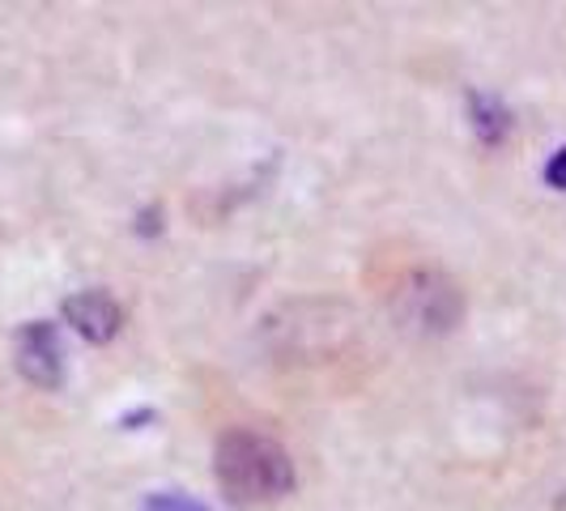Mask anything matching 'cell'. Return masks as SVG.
Wrapping results in <instances>:
<instances>
[{
    "label": "cell",
    "instance_id": "cell-1",
    "mask_svg": "<svg viewBox=\"0 0 566 511\" xmlns=\"http://www.w3.org/2000/svg\"><path fill=\"white\" fill-rule=\"evenodd\" d=\"M213 473L239 508H264L294 490V460L277 439L260 430H227L213 448Z\"/></svg>",
    "mask_w": 566,
    "mask_h": 511
},
{
    "label": "cell",
    "instance_id": "cell-2",
    "mask_svg": "<svg viewBox=\"0 0 566 511\" xmlns=\"http://www.w3.org/2000/svg\"><path fill=\"white\" fill-rule=\"evenodd\" d=\"M358 320L345 303L333 299H298L285 303L260 324V337L269 345V354H277L282 363H328L354 341Z\"/></svg>",
    "mask_w": 566,
    "mask_h": 511
},
{
    "label": "cell",
    "instance_id": "cell-3",
    "mask_svg": "<svg viewBox=\"0 0 566 511\" xmlns=\"http://www.w3.org/2000/svg\"><path fill=\"white\" fill-rule=\"evenodd\" d=\"M464 307H469V299H464L460 282L448 278V273H439V269H413L388 294L392 324H397L400 333L422 341L455 333V324L464 320Z\"/></svg>",
    "mask_w": 566,
    "mask_h": 511
},
{
    "label": "cell",
    "instance_id": "cell-4",
    "mask_svg": "<svg viewBox=\"0 0 566 511\" xmlns=\"http://www.w3.org/2000/svg\"><path fill=\"white\" fill-rule=\"evenodd\" d=\"M18 371L34 388H60L64 379V350H60L56 324L30 320L18 333Z\"/></svg>",
    "mask_w": 566,
    "mask_h": 511
},
{
    "label": "cell",
    "instance_id": "cell-5",
    "mask_svg": "<svg viewBox=\"0 0 566 511\" xmlns=\"http://www.w3.org/2000/svg\"><path fill=\"white\" fill-rule=\"evenodd\" d=\"M64 324H73L90 345H107L124 328V307L107 290H82L64 299Z\"/></svg>",
    "mask_w": 566,
    "mask_h": 511
},
{
    "label": "cell",
    "instance_id": "cell-6",
    "mask_svg": "<svg viewBox=\"0 0 566 511\" xmlns=\"http://www.w3.org/2000/svg\"><path fill=\"white\" fill-rule=\"evenodd\" d=\"M469 112H473V133L482 145H503L511 133V112L494 98V94H482L473 90L469 94Z\"/></svg>",
    "mask_w": 566,
    "mask_h": 511
},
{
    "label": "cell",
    "instance_id": "cell-7",
    "mask_svg": "<svg viewBox=\"0 0 566 511\" xmlns=\"http://www.w3.org/2000/svg\"><path fill=\"white\" fill-rule=\"evenodd\" d=\"M145 511H209V508L197 503V499H188V494L167 490V494H149V499H145Z\"/></svg>",
    "mask_w": 566,
    "mask_h": 511
},
{
    "label": "cell",
    "instance_id": "cell-8",
    "mask_svg": "<svg viewBox=\"0 0 566 511\" xmlns=\"http://www.w3.org/2000/svg\"><path fill=\"white\" fill-rule=\"evenodd\" d=\"M545 184L549 188H558V192H566V145L545 163Z\"/></svg>",
    "mask_w": 566,
    "mask_h": 511
}]
</instances>
